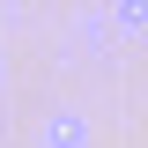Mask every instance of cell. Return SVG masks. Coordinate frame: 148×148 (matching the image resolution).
<instances>
[{"label": "cell", "instance_id": "6da1fadb", "mask_svg": "<svg viewBox=\"0 0 148 148\" xmlns=\"http://www.w3.org/2000/svg\"><path fill=\"white\" fill-rule=\"evenodd\" d=\"M45 148H89V119L82 111H52L45 119Z\"/></svg>", "mask_w": 148, "mask_h": 148}, {"label": "cell", "instance_id": "7a4b0ae2", "mask_svg": "<svg viewBox=\"0 0 148 148\" xmlns=\"http://www.w3.org/2000/svg\"><path fill=\"white\" fill-rule=\"evenodd\" d=\"M111 30H148V0H119L111 8Z\"/></svg>", "mask_w": 148, "mask_h": 148}]
</instances>
